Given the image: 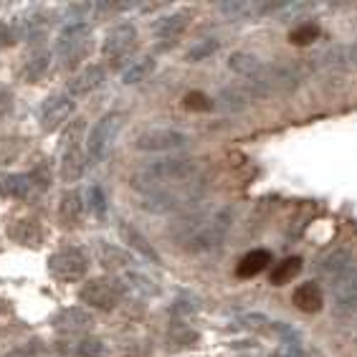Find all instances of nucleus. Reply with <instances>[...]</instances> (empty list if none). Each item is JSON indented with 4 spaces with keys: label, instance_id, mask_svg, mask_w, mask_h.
Masks as SVG:
<instances>
[{
    "label": "nucleus",
    "instance_id": "nucleus-31",
    "mask_svg": "<svg viewBox=\"0 0 357 357\" xmlns=\"http://www.w3.org/2000/svg\"><path fill=\"white\" fill-rule=\"evenodd\" d=\"M218 102H220V107H223V109L238 112V109H243L248 102H251V96H248L246 89H236V86H234V89H223V91H220Z\"/></svg>",
    "mask_w": 357,
    "mask_h": 357
},
{
    "label": "nucleus",
    "instance_id": "nucleus-1",
    "mask_svg": "<svg viewBox=\"0 0 357 357\" xmlns=\"http://www.w3.org/2000/svg\"><path fill=\"white\" fill-rule=\"evenodd\" d=\"M231 226H234V211L218 208L213 213L192 215L190 220H183L175 236L190 254H208L223 246Z\"/></svg>",
    "mask_w": 357,
    "mask_h": 357
},
{
    "label": "nucleus",
    "instance_id": "nucleus-32",
    "mask_svg": "<svg viewBox=\"0 0 357 357\" xmlns=\"http://www.w3.org/2000/svg\"><path fill=\"white\" fill-rule=\"evenodd\" d=\"M218 46H220V43L215 41V38H203V41H198L195 46L188 48L185 59H188V61H192V63L206 61L208 56H213L215 51H218Z\"/></svg>",
    "mask_w": 357,
    "mask_h": 357
},
{
    "label": "nucleus",
    "instance_id": "nucleus-16",
    "mask_svg": "<svg viewBox=\"0 0 357 357\" xmlns=\"http://www.w3.org/2000/svg\"><path fill=\"white\" fill-rule=\"evenodd\" d=\"M192 21V13L190 10H175L170 15H162L155 21V36H158L160 41H175L180 36L185 33V28L190 26Z\"/></svg>",
    "mask_w": 357,
    "mask_h": 357
},
{
    "label": "nucleus",
    "instance_id": "nucleus-13",
    "mask_svg": "<svg viewBox=\"0 0 357 357\" xmlns=\"http://www.w3.org/2000/svg\"><path fill=\"white\" fill-rule=\"evenodd\" d=\"M94 324V314L84 307H69V310H61L54 317V327L59 332H66V335H84Z\"/></svg>",
    "mask_w": 357,
    "mask_h": 357
},
{
    "label": "nucleus",
    "instance_id": "nucleus-25",
    "mask_svg": "<svg viewBox=\"0 0 357 357\" xmlns=\"http://www.w3.org/2000/svg\"><path fill=\"white\" fill-rule=\"evenodd\" d=\"M218 10L226 15L228 21H243V18H254V15L264 13L266 6L261 3H248V0H226L220 3Z\"/></svg>",
    "mask_w": 357,
    "mask_h": 357
},
{
    "label": "nucleus",
    "instance_id": "nucleus-12",
    "mask_svg": "<svg viewBox=\"0 0 357 357\" xmlns=\"http://www.w3.org/2000/svg\"><path fill=\"white\" fill-rule=\"evenodd\" d=\"M135 46H137V28L132 26V23H119L104 38L102 54L107 59H124Z\"/></svg>",
    "mask_w": 357,
    "mask_h": 357
},
{
    "label": "nucleus",
    "instance_id": "nucleus-37",
    "mask_svg": "<svg viewBox=\"0 0 357 357\" xmlns=\"http://www.w3.org/2000/svg\"><path fill=\"white\" fill-rule=\"evenodd\" d=\"M268 357H307V355L302 352V347H299V344H284V347L274 350Z\"/></svg>",
    "mask_w": 357,
    "mask_h": 357
},
{
    "label": "nucleus",
    "instance_id": "nucleus-19",
    "mask_svg": "<svg viewBox=\"0 0 357 357\" xmlns=\"http://www.w3.org/2000/svg\"><path fill=\"white\" fill-rule=\"evenodd\" d=\"M119 236H122V241L127 243V248H132V251H137L139 256H144V259H150L152 264H162V259H160V254L152 248V243L147 238H144L142 234H139L137 228L130 226L127 220H119L117 226Z\"/></svg>",
    "mask_w": 357,
    "mask_h": 357
},
{
    "label": "nucleus",
    "instance_id": "nucleus-33",
    "mask_svg": "<svg viewBox=\"0 0 357 357\" xmlns=\"http://www.w3.org/2000/svg\"><path fill=\"white\" fill-rule=\"evenodd\" d=\"M317 38H319V26L317 23H302V26H296L289 33V41L296 43V46H307V43L317 41Z\"/></svg>",
    "mask_w": 357,
    "mask_h": 357
},
{
    "label": "nucleus",
    "instance_id": "nucleus-22",
    "mask_svg": "<svg viewBox=\"0 0 357 357\" xmlns=\"http://www.w3.org/2000/svg\"><path fill=\"white\" fill-rule=\"evenodd\" d=\"M264 66H266V63H264L261 59H256L254 54H246V51H236V54H231V59H228V69L234 71V74L243 76L246 82L259 79Z\"/></svg>",
    "mask_w": 357,
    "mask_h": 357
},
{
    "label": "nucleus",
    "instance_id": "nucleus-36",
    "mask_svg": "<svg viewBox=\"0 0 357 357\" xmlns=\"http://www.w3.org/2000/svg\"><path fill=\"white\" fill-rule=\"evenodd\" d=\"M185 107L192 112H208L213 107V102H211V96L200 94V91H190V94H185Z\"/></svg>",
    "mask_w": 357,
    "mask_h": 357
},
{
    "label": "nucleus",
    "instance_id": "nucleus-7",
    "mask_svg": "<svg viewBox=\"0 0 357 357\" xmlns=\"http://www.w3.org/2000/svg\"><path fill=\"white\" fill-rule=\"evenodd\" d=\"M190 144V135L180 130H170V127H158V130H144L137 135L135 147L142 152H175L185 150Z\"/></svg>",
    "mask_w": 357,
    "mask_h": 357
},
{
    "label": "nucleus",
    "instance_id": "nucleus-14",
    "mask_svg": "<svg viewBox=\"0 0 357 357\" xmlns=\"http://www.w3.org/2000/svg\"><path fill=\"white\" fill-rule=\"evenodd\" d=\"M335 314L347 317L357 312V264L347 271L342 282L335 287V302H332Z\"/></svg>",
    "mask_w": 357,
    "mask_h": 357
},
{
    "label": "nucleus",
    "instance_id": "nucleus-21",
    "mask_svg": "<svg viewBox=\"0 0 357 357\" xmlns=\"http://www.w3.org/2000/svg\"><path fill=\"white\" fill-rule=\"evenodd\" d=\"M61 350L76 357H104L109 352V347H107V342L99 340V337L82 335V337H76V340H69V342H61Z\"/></svg>",
    "mask_w": 357,
    "mask_h": 357
},
{
    "label": "nucleus",
    "instance_id": "nucleus-15",
    "mask_svg": "<svg viewBox=\"0 0 357 357\" xmlns=\"http://www.w3.org/2000/svg\"><path fill=\"white\" fill-rule=\"evenodd\" d=\"M38 188L41 185L36 183L33 175H26V172H10V175H3V178H0V195H3V198L26 200V198H31Z\"/></svg>",
    "mask_w": 357,
    "mask_h": 357
},
{
    "label": "nucleus",
    "instance_id": "nucleus-28",
    "mask_svg": "<svg viewBox=\"0 0 357 357\" xmlns=\"http://www.w3.org/2000/svg\"><path fill=\"white\" fill-rule=\"evenodd\" d=\"M299 271H302V259H299V256H291V259H284L282 264H274L268 279H271L274 287H284V284L291 282Z\"/></svg>",
    "mask_w": 357,
    "mask_h": 357
},
{
    "label": "nucleus",
    "instance_id": "nucleus-17",
    "mask_svg": "<svg viewBox=\"0 0 357 357\" xmlns=\"http://www.w3.org/2000/svg\"><path fill=\"white\" fill-rule=\"evenodd\" d=\"M117 287L122 294H130V296H135V299H147V296L160 294L158 284L152 282L150 276L139 274V271H127V274H122L119 276Z\"/></svg>",
    "mask_w": 357,
    "mask_h": 357
},
{
    "label": "nucleus",
    "instance_id": "nucleus-18",
    "mask_svg": "<svg viewBox=\"0 0 357 357\" xmlns=\"http://www.w3.org/2000/svg\"><path fill=\"white\" fill-rule=\"evenodd\" d=\"M291 302L299 312L304 314H314L324 307V294H322V287L314 282H304L294 289V294H291Z\"/></svg>",
    "mask_w": 357,
    "mask_h": 357
},
{
    "label": "nucleus",
    "instance_id": "nucleus-11",
    "mask_svg": "<svg viewBox=\"0 0 357 357\" xmlns=\"http://www.w3.org/2000/svg\"><path fill=\"white\" fill-rule=\"evenodd\" d=\"M74 114V99L69 94H54L41 104V130L56 132Z\"/></svg>",
    "mask_w": 357,
    "mask_h": 357
},
{
    "label": "nucleus",
    "instance_id": "nucleus-29",
    "mask_svg": "<svg viewBox=\"0 0 357 357\" xmlns=\"http://www.w3.org/2000/svg\"><path fill=\"white\" fill-rule=\"evenodd\" d=\"M152 71H155V59H152V56L135 59V61L122 71V84H127V86H130V84H139V82H144Z\"/></svg>",
    "mask_w": 357,
    "mask_h": 357
},
{
    "label": "nucleus",
    "instance_id": "nucleus-35",
    "mask_svg": "<svg viewBox=\"0 0 357 357\" xmlns=\"http://www.w3.org/2000/svg\"><path fill=\"white\" fill-rule=\"evenodd\" d=\"M170 312L175 317H190V314H198L200 304H198V299H195V296L183 294V296H178V299H175V304H172Z\"/></svg>",
    "mask_w": 357,
    "mask_h": 357
},
{
    "label": "nucleus",
    "instance_id": "nucleus-3",
    "mask_svg": "<svg viewBox=\"0 0 357 357\" xmlns=\"http://www.w3.org/2000/svg\"><path fill=\"white\" fill-rule=\"evenodd\" d=\"M122 122H124L122 112H109V114H104V117L91 127L89 139H86V162H89V165L102 162L104 155L109 152L114 137H117V132L122 130Z\"/></svg>",
    "mask_w": 357,
    "mask_h": 357
},
{
    "label": "nucleus",
    "instance_id": "nucleus-23",
    "mask_svg": "<svg viewBox=\"0 0 357 357\" xmlns=\"http://www.w3.org/2000/svg\"><path fill=\"white\" fill-rule=\"evenodd\" d=\"M268 266H271V254H268L266 248H254L251 254H246L238 261L236 274L241 279H251V276H259L261 271H266Z\"/></svg>",
    "mask_w": 357,
    "mask_h": 357
},
{
    "label": "nucleus",
    "instance_id": "nucleus-4",
    "mask_svg": "<svg viewBox=\"0 0 357 357\" xmlns=\"http://www.w3.org/2000/svg\"><path fill=\"white\" fill-rule=\"evenodd\" d=\"M200 200V192L198 190H155V192H147L139 203L144 213H152V215H167V213H178V211H185V208L198 206Z\"/></svg>",
    "mask_w": 357,
    "mask_h": 357
},
{
    "label": "nucleus",
    "instance_id": "nucleus-34",
    "mask_svg": "<svg viewBox=\"0 0 357 357\" xmlns=\"http://www.w3.org/2000/svg\"><path fill=\"white\" fill-rule=\"evenodd\" d=\"M86 206L89 211L96 215V218H104L107 215V195L99 185H91L89 192H86Z\"/></svg>",
    "mask_w": 357,
    "mask_h": 357
},
{
    "label": "nucleus",
    "instance_id": "nucleus-24",
    "mask_svg": "<svg viewBox=\"0 0 357 357\" xmlns=\"http://www.w3.org/2000/svg\"><path fill=\"white\" fill-rule=\"evenodd\" d=\"M84 211H86V203H84L82 192L79 190H66L61 195V206H59V215L66 226H76L82 220Z\"/></svg>",
    "mask_w": 357,
    "mask_h": 357
},
{
    "label": "nucleus",
    "instance_id": "nucleus-38",
    "mask_svg": "<svg viewBox=\"0 0 357 357\" xmlns=\"http://www.w3.org/2000/svg\"><path fill=\"white\" fill-rule=\"evenodd\" d=\"M347 56H350V61H352V66H355V69H357V38H355V43H352V48H350V54H347Z\"/></svg>",
    "mask_w": 357,
    "mask_h": 357
},
{
    "label": "nucleus",
    "instance_id": "nucleus-8",
    "mask_svg": "<svg viewBox=\"0 0 357 357\" xmlns=\"http://www.w3.org/2000/svg\"><path fill=\"white\" fill-rule=\"evenodd\" d=\"M89 268V259L79 248H63L48 256V271L61 282H79Z\"/></svg>",
    "mask_w": 357,
    "mask_h": 357
},
{
    "label": "nucleus",
    "instance_id": "nucleus-6",
    "mask_svg": "<svg viewBox=\"0 0 357 357\" xmlns=\"http://www.w3.org/2000/svg\"><path fill=\"white\" fill-rule=\"evenodd\" d=\"M89 38H91V28L86 21H74V23H69V26H63V31L59 33V38H56V51H59V56L66 61V66L76 63L86 54Z\"/></svg>",
    "mask_w": 357,
    "mask_h": 357
},
{
    "label": "nucleus",
    "instance_id": "nucleus-26",
    "mask_svg": "<svg viewBox=\"0 0 357 357\" xmlns=\"http://www.w3.org/2000/svg\"><path fill=\"white\" fill-rule=\"evenodd\" d=\"M96 256H99V264L107 268H122V266H130L135 264L130 251H124V248L117 246H109V243H102L99 241V246H96Z\"/></svg>",
    "mask_w": 357,
    "mask_h": 357
},
{
    "label": "nucleus",
    "instance_id": "nucleus-20",
    "mask_svg": "<svg viewBox=\"0 0 357 357\" xmlns=\"http://www.w3.org/2000/svg\"><path fill=\"white\" fill-rule=\"evenodd\" d=\"M104 82V69L99 63H91L86 69H82L79 74L69 82V96H86L94 89H99Z\"/></svg>",
    "mask_w": 357,
    "mask_h": 357
},
{
    "label": "nucleus",
    "instance_id": "nucleus-9",
    "mask_svg": "<svg viewBox=\"0 0 357 357\" xmlns=\"http://www.w3.org/2000/svg\"><path fill=\"white\" fill-rule=\"evenodd\" d=\"M352 266H355L352 251H347V248H332V251H327V254L317 261V276H319L324 284L337 287V284L347 276V271H350Z\"/></svg>",
    "mask_w": 357,
    "mask_h": 357
},
{
    "label": "nucleus",
    "instance_id": "nucleus-5",
    "mask_svg": "<svg viewBox=\"0 0 357 357\" xmlns=\"http://www.w3.org/2000/svg\"><path fill=\"white\" fill-rule=\"evenodd\" d=\"M82 135H84V119H74L71 130L66 132V150L61 160V180L63 183H76L86 170V152L82 150Z\"/></svg>",
    "mask_w": 357,
    "mask_h": 357
},
{
    "label": "nucleus",
    "instance_id": "nucleus-30",
    "mask_svg": "<svg viewBox=\"0 0 357 357\" xmlns=\"http://www.w3.org/2000/svg\"><path fill=\"white\" fill-rule=\"evenodd\" d=\"M10 236H13L18 243H31V246H36L38 241H41V228L36 226V220H18L15 223V228L10 231Z\"/></svg>",
    "mask_w": 357,
    "mask_h": 357
},
{
    "label": "nucleus",
    "instance_id": "nucleus-27",
    "mask_svg": "<svg viewBox=\"0 0 357 357\" xmlns=\"http://www.w3.org/2000/svg\"><path fill=\"white\" fill-rule=\"evenodd\" d=\"M48 66H51V54L43 51V48L41 51H33V54L28 56L26 66H23V79L31 82V84H36L48 71Z\"/></svg>",
    "mask_w": 357,
    "mask_h": 357
},
{
    "label": "nucleus",
    "instance_id": "nucleus-10",
    "mask_svg": "<svg viewBox=\"0 0 357 357\" xmlns=\"http://www.w3.org/2000/svg\"><path fill=\"white\" fill-rule=\"evenodd\" d=\"M79 299L89 307H96V310H114L122 299V291H119L117 282L94 279V282L84 284L82 291H79Z\"/></svg>",
    "mask_w": 357,
    "mask_h": 357
},
{
    "label": "nucleus",
    "instance_id": "nucleus-2",
    "mask_svg": "<svg viewBox=\"0 0 357 357\" xmlns=\"http://www.w3.org/2000/svg\"><path fill=\"white\" fill-rule=\"evenodd\" d=\"M198 160L190 158H160L144 162L135 175H132V185L137 190H162L175 183H185V180L198 175Z\"/></svg>",
    "mask_w": 357,
    "mask_h": 357
}]
</instances>
